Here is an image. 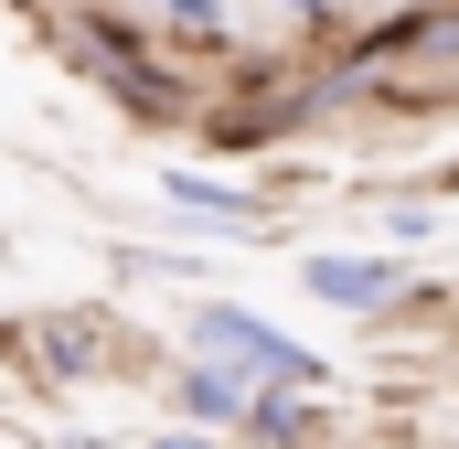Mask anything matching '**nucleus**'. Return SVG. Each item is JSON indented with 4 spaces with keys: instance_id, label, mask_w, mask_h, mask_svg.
Segmentation results:
<instances>
[{
    "instance_id": "f257e3e1",
    "label": "nucleus",
    "mask_w": 459,
    "mask_h": 449,
    "mask_svg": "<svg viewBox=\"0 0 459 449\" xmlns=\"http://www.w3.org/2000/svg\"><path fill=\"white\" fill-rule=\"evenodd\" d=\"M193 342L225 353V374H246V385H332V364H321L310 342H289L278 321H256V311H235V300H204V311H193Z\"/></svg>"
},
{
    "instance_id": "f03ea898",
    "label": "nucleus",
    "mask_w": 459,
    "mask_h": 449,
    "mask_svg": "<svg viewBox=\"0 0 459 449\" xmlns=\"http://www.w3.org/2000/svg\"><path fill=\"white\" fill-rule=\"evenodd\" d=\"M32 364L43 374H108V321L97 311H43L32 321Z\"/></svg>"
},
{
    "instance_id": "7ed1b4c3",
    "label": "nucleus",
    "mask_w": 459,
    "mask_h": 449,
    "mask_svg": "<svg viewBox=\"0 0 459 449\" xmlns=\"http://www.w3.org/2000/svg\"><path fill=\"white\" fill-rule=\"evenodd\" d=\"M299 278H310V300H332V311H385V300H395V257H310Z\"/></svg>"
},
{
    "instance_id": "20e7f679",
    "label": "nucleus",
    "mask_w": 459,
    "mask_h": 449,
    "mask_svg": "<svg viewBox=\"0 0 459 449\" xmlns=\"http://www.w3.org/2000/svg\"><path fill=\"white\" fill-rule=\"evenodd\" d=\"M182 407L214 428V418H246V374H225V364H182Z\"/></svg>"
},
{
    "instance_id": "39448f33",
    "label": "nucleus",
    "mask_w": 459,
    "mask_h": 449,
    "mask_svg": "<svg viewBox=\"0 0 459 449\" xmlns=\"http://www.w3.org/2000/svg\"><path fill=\"white\" fill-rule=\"evenodd\" d=\"M160 193H171L182 215H214V224H256V204H246V193H225V182H204V172H171Z\"/></svg>"
},
{
    "instance_id": "423d86ee",
    "label": "nucleus",
    "mask_w": 459,
    "mask_h": 449,
    "mask_svg": "<svg viewBox=\"0 0 459 449\" xmlns=\"http://www.w3.org/2000/svg\"><path fill=\"white\" fill-rule=\"evenodd\" d=\"M246 418H256V439H299V418H289L278 396H246Z\"/></svg>"
},
{
    "instance_id": "0eeeda50",
    "label": "nucleus",
    "mask_w": 459,
    "mask_h": 449,
    "mask_svg": "<svg viewBox=\"0 0 459 449\" xmlns=\"http://www.w3.org/2000/svg\"><path fill=\"white\" fill-rule=\"evenodd\" d=\"M171 11H182V22H193V32H204V43H214V32H225V0H171Z\"/></svg>"
},
{
    "instance_id": "6e6552de",
    "label": "nucleus",
    "mask_w": 459,
    "mask_h": 449,
    "mask_svg": "<svg viewBox=\"0 0 459 449\" xmlns=\"http://www.w3.org/2000/svg\"><path fill=\"white\" fill-rule=\"evenodd\" d=\"M150 449H204V439H150Z\"/></svg>"
}]
</instances>
